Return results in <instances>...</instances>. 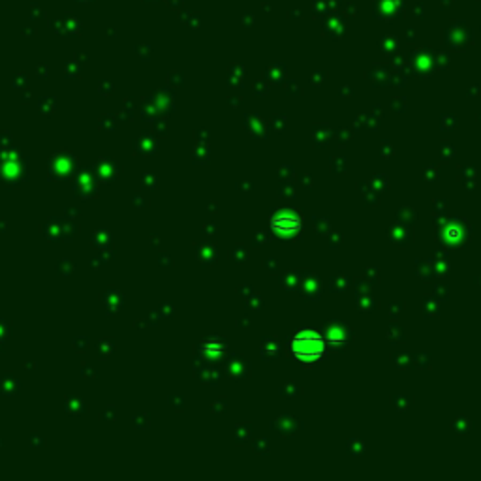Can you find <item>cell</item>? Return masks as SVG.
I'll use <instances>...</instances> for the list:
<instances>
[{"label":"cell","instance_id":"6da1fadb","mask_svg":"<svg viewBox=\"0 0 481 481\" xmlns=\"http://www.w3.org/2000/svg\"><path fill=\"white\" fill-rule=\"evenodd\" d=\"M291 351L303 359H316L325 351V344L320 335L299 333L291 339Z\"/></svg>","mask_w":481,"mask_h":481},{"label":"cell","instance_id":"7a4b0ae2","mask_svg":"<svg viewBox=\"0 0 481 481\" xmlns=\"http://www.w3.org/2000/svg\"><path fill=\"white\" fill-rule=\"evenodd\" d=\"M271 226L279 233H293L301 228V220L293 214H279L271 220Z\"/></svg>","mask_w":481,"mask_h":481}]
</instances>
